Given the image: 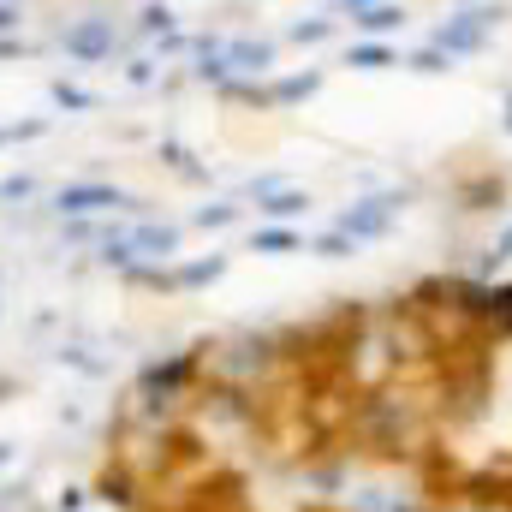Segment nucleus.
I'll return each instance as SVG.
<instances>
[{
    "mask_svg": "<svg viewBox=\"0 0 512 512\" xmlns=\"http://www.w3.org/2000/svg\"><path fill=\"white\" fill-rule=\"evenodd\" d=\"M227 221H239V209L233 203H215V209H197V227L209 233V227H227Z\"/></svg>",
    "mask_w": 512,
    "mask_h": 512,
    "instance_id": "10",
    "label": "nucleus"
},
{
    "mask_svg": "<svg viewBox=\"0 0 512 512\" xmlns=\"http://www.w3.org/2000/svg\"><path fill=\"white\" fill-rule=\"evenodd\" d=\"M60 42H66V54H72V60H108L120 36H114V18H102V12H90V18H78V24H66V36H60Z\"/></svg>",
    "mask_w": 512,
    "mask_h": 512,
    "instance_id": "6",
    "label": "nucleus"
},
{
    "mask_svg": "<svg viewBox=\"0 0 512 512\" xmlns=\"http://www.w3.org/2000/svg\"><path fill=\"white\" fill-rule=\"evenodd\" d=\"M0 197H30V179H6V185H0Z\"/></svg>",
    "mask_w": 512,
    "mask_h": 512,
    "instance_id": "13",
    "label": "nucleus"
},
{
    "mask_svg": "<svg viewBox=\"0 0 512 512\" xmlns=\"http://www.w3.org/2000/svg\"><path fill=\"white\" fill-rule=\"evenodd\" d=\"M298 233H256V251H298Z\"/></svg>",
    "mask_w": 512,
    "mask_h": 512,
    "instance_id": "11",
    "label": "nucleus"
},
{
    "mask_svg": "<svg viewBox=\"0 0 512 512\" xmlns=\"http://www.w3.org/2000/svg\"><path fill=\"white\" fill-rule=\"evenodd\" d=\"M0 30H18V6L12 0H0Z\"/></svg>",
    "mask_w": 512,
    "mask_h": 512,
    "instance_id": "14",
    "label": "nucleus"
},
{
    "mask_svg": "<svg viewBox=\"0 0 512 512\" xmlns=\"http://www.w3.org/2000/svg\"><path fill=\"white\" fill-rule=\"evenodd\" d=\"M256 209L274 215V221H292V215L310 209V197H304L298 185H274V179H262V185H256Z\"/></svg>",
    "mask_w": 512,
    "mask_h": 512,
    "instance_id": "7",
    "label": "nucleus"
},
{
    "mask_svg": "<svg viewBox=\"0 0 512 512\" xmlns=\"http://www.w3.org/2000/svg\"><path fill=\"white\" fill-rule=\"evenodd\" d=\"M54 209L66 215V221H108L114 209H131V197L120 185H102V179H84V185H60V197H54Z\"/></svg>",
    "mask_w": 512,
    "mask_h": 512,
    "instance_id": "3",
    "label": "nucleus"
},
{
    "mask_svg": "<svg viewBox=\"0 0 512 512\" xmlns=\"http://www.w3.org/2000/svg\"><path fill=\"white\" fill-rule=\"evenodd\" d=\"M274 66V48L251 42V36H233V42H203L197 48V72L203 78H262Z\"/></svg>",
    "mask_w": 512,
    "mask_h": 512,
    "instance_id": "2",
    "label": "nucleus"
},
{
    "mask_svg": "<svg viewBox=\"0 0 512 512\" xmlns=\"http://www.w3.org/2000/svg\"><path fill=\"white\" fill-rule=\"evenodd\" d=\"M352 66H358V72H387V66H393V48L364 42V48H352Z\"/></svg>",
    "mask_w": 512,
    "mask_h": 512,
    "instance_id": "9",
    "label": "nucleus"
},
{
    "mask_svg": "<svg viewBox=\"0 0 512 512\" xmlns=\"http://www.w3.org/2000/svg\"><path fill=\"white\" fill-rule=\"evenodd\" d=\"M0 465H6V441H0Z\"/></svg>",
    "mask_w": 512,
    "mask_h": 512,
    "instance_id": "16",
    "label": "nucleus"
},
{
    "mask_svg": "<svg viewBox=\"0 0 512 512\" xmlns=\"http://www.w3.org/2000/svg\"><path fill=\"white\" fill-rule=\"evenodd\" d=\"M495 262H512V227L501 233V239H495Z\"/></svg>",
    "mask_w": 512,
    "mask_h": 512,
    "instance_id": "15",
    "label": "nucleus"
},
{
    "mask_svg": "<svg viewBox=\"0 0 512 512\" xmlns=\"http://www.w3.org/2000/svg\"><path fill=\"white\" fill-rule=\"evenodd\" d=\"M399 209H405V203H399L393 191H382V197H358V203L340 215V227H334V233H346L352 245L387 239V233H393V221H399Z\"/></svg>",
    "mask_w": 512,
    "mask_h": 512,
    "instance_id": "4",
    "label": "nucleus"
},
{
    "mask_svg": "<svg viewBox=\"0 0 512 512\" xmlns=\"http://www.w3.org/2000/svg\"><path fill=\"white\" fill-rule=\"evenodd\" d=\"M78 239H90L102 262H114V268H167L173 256H179V227H161V221H90V227H78Z\"/></svg>",
    "mask_w": 512,
    "mask_h": 512,
    "instance_id": "1",
    "label": "nucleus"
},
{
    "mask_svg": "<svg viewBox=\"0 0 512 512\" xmlns=\"http://www.w3.org/2000/svg\"><path fill=\"white\" fill-rule=\"evenodd\" d=\"M334 24H322V18H310V24H292V42H322Z\"/></svg>",
    "mask_w": 512,
    "mask_h": 512,
    "instance_id": "12",
    "label": "nucleus"
},
{
    "mask_svg": "<svg viewBox=\"0 0 512 512\" xmlns=\"http://www.w3.org/2000/svg\"><path fill=\"white\" fill-rule=\"evenodd\" d=\"M489 30H495V12H483V6H471V12H453L441 30H435V48L453 60V54H477L483 42H489Z\"/></svg>",
    "mask_w": 512,
    "mask_h": 512,
    "instance_id": "5",
    "label": "nucleus"
},
{
    "mask_svg": "<svg viewBox=\"0 0 512 512\" xmlns=\"http://www.w3.org/2000/svg\"><path fill=\"white\" fill-rule=\"evenodd\" d=\"M352 24H358V30H370V36H387V30H399V24H405V12H399L393 0H364V6H352Z\"/></svg>",
    "mask_w": 512,
    "mask_h": 512,
    "instance_id": "8",
    "label": "nucleus"
}]
</instances>
